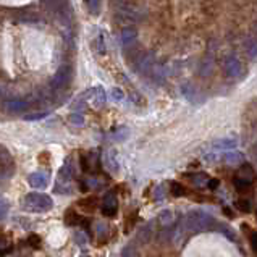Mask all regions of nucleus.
Returning a JSON list of instances; mask_svg holds the SVG:
<instances>
[{
	"label": "nucleus",
	"mask_w": 257,
	"mask_h": 257,
	"mask_svg": "<svg viewBox=\"0 0 257 257\" xmlns=\"http://www.w3.org/2000/svg\"><path fill=\"white\" fill-rule=\"evenodd\" d=\"M217 220L213 218L210 213L204 210H191L184 215L183 225L189 233H201V231H210L215 230Z\"/></svg>",
	"instance_id": "nucleus-1"
},
{
	"label": "nucleus",
	"mask_w": 257,
	"mask_h": 257,
	"mask_svg": "<svg viewBox=\"0 0 257 257\" xmlns=\"http://www.w3.org/2000/svg\"><path fill=\"white\" fill-rule=\"evenodd\" d=\"M23 207L29 212H48L53 207V201L47 194L29 193L23 199Z\"/></svg>",
	"instance_id": "nucleus-2"
},
{
	"label": "nucleus",
	"mask_w": 257,
	"mask_h": 257,
	"mask_svg": "<svg viewBox=\"0 0 257 257\" xmlns=\"http://www.w3.org/2000/svg\"><path fill=\"white\" fill-rule=\"evenodd\" d=\"M15 175V160L13 155L5 145L0 144V183L7 181Z\"/></svg>",
	"instance_id": "nucleus-3"
},
{
	"label": "nucleus",
	"mask_w": 257,
	"mask_h": 257,
	"mask_svg": "<svg viewBox=\"0 0 257 257\" xmlns=\"http://www.w3.org/2000/svg\"><path fill=\"white\" fill-rule=\"evenodd\" d=\"M223 70H225V75L230 78V80H235V81H240L246 76L244 65H242V62L235 55H230V57L225 58Z\"/></svg>",
	"instance_id": "nucleus-4"
},
{
	"label": "nucleus",
	"mask_w": 257,
	"mask_h": 257,
	"mask_svg": "<svg viewBox=\"0 0 257 257\" xmlns=\"http://www.w3.org/2000/svg\"><path fill=\"white\" fill-rule=\"evenodd\" d=\"M116 212H118V199H116L115 191H110L105 194L104 202H102V213L112 218L116 215Z\"/></svg>",
	"instance_id": "nucleus-5"
},
{
	"label": "nucleus",
	"mask_w": 257,
	"mask_h": 257,
	"mask_svg": "<svg viewBox=\"0 0 257 257\" xmlns=\"http://www.w3.org/2000/svg\"><path fill=\"white\" fill-rule=\"evenodd\" d=\"M81 168L86 173H96L99 172V154L96 150L84 154L81 157Z\"/></svg>",
	"instance_id": "nucleus-6"
},
{
	"label": "nucleus",
	"mask_w": 257,
	"mask_h": 257,
	"mask_svg": "<svg viewBox=\"0 0 257 257\" xmlns=\"http://www.w3.org/2000/svg\"><path fill=\"white\" fill-rule=\"evenodd\" d=\"M48 179H50V175H48V173H46V172H36V173L29 175L28 183H29V186L34 188V189H44V188H47Z\"/></svg>",
	"instance_id": "nucleus-7"
},
{
	"label": "nucleus",
	"mask_w": 257,
	"mask_h": 257,
	"mask_svg": "<svg viewBox=\"0 0 257 257\" xmlns=\"http://www.w3.org/2000/svg\"><path fill=\"white\" fill-rule=\"evenodd\" d=\"M238 138L236 136H226V138H222V139H217L215 143H213V149L217 150H233L238 145Z\"/></svg>",
	"instance_id": "nucleus-8"
},
{
	"label": "nucleus",
	"mask_w": 257,
	"mask_h": 257,
	"mask_svg": "<svg viewBox=\"0 0 257 257\" xmlns=\"http://www.w3.org/2000/svg\"><path fill=\"white\" fill-rule=\"evenodd\" d=\"M157 222L160 226L172 228L175 225V222H177V215H175L173 210H163V212H160V215L157 217Z\"/></svg>",
	"instance_id": "nucleus-9"
},
{
	"label": "nucleus",
	"mask_w": 257,
	"mask_h": 257,
	"mask_svg": "<svg viewBox=\"0 0 257 257\" xmlns=\"http://www.w3.org/2000/svg\"><path fill=\"white\" fill-rule=\"evenodd\" d=\"M186 178L194 188H207L209 179H210L206 173H191V175H186Z\"/></svg>",
	"instance_id": "nucleus-10"
},
{
	"label": "nucleus",
	"mask_w": 257,
	"mask_h": 257,
	"mask_svg": "<svg viewBox=\"0 0 257 257\" xmlns=\"http://www.w3.org/2000/svg\"><path fill=\"white\" fill-rule=\"evenodd\" d=\"M65 223L68 226H73V225H78V223H82V225H86V226H89V220L84 217H81V215H78V213L73 210V209H70V210L66 212V215H65Z\"/></svg>",
	"instance_id": "nucleus-11"
},
{
	"label": "nucleus",
	"mask_w": 257,
	"mask_h": 257,
	"mask_svg": "<svg viewBox=\"0 0 257 257\" xmlns=\"http://www.w3.org/2000/svg\"><path fill=\"white\" fill-rule=\"evenodd\" d=\"M223 162H225L226 165H230V167H236V165L244 162V155H242L241 152H238V150H230V152L225 154Z\"/></svg>",
	"instance_id": "nucleus-12"
},
{
	"label": "nucleus",
	"mask_w": 257,
	"mask_h": 257,
	"mask_svg": "<svg viewBox=\"0 0 257 257\" xmlns=\"http://www.w3.org/2000/svg\"><path fill=\"white\" fill-rule=\"evenodd\" d=\"M78 207H81L82 210H87V212H94L97 209V197L96 196H86L84 199L78 201Z\"/></svg>",
	"instance_id": "nucleus-13"
},
{
	"label": "nucleus",
	"mask_w": 257,
	"mask_h": 257,
	"mask_svg": "<svg viewBox=\"0 0 257 257\" xmlns=\"http://www.w3.org/2000/svg\"><path fill=\"white\" fill-rule=\"evenodd\" d=\"M244 52L251 60H257V39H246L244 41Z\"/></svg>",
	"instance_id": "nucleus-14"
},
{
	"label": "nucleus",
	"mask_w": 257,
	"mask_h": 257,
	"mask_svg": "<svg viewBox=\"0 0 257 257\" xmlns=\"http://www.w3.org/2000/svg\"><path fill=\"white\" fill-rule=\"evenodd\" d=\"M236 177L238 178H241V179H246V181H251L252 183V179H254V170H252V167L249 163H246V165H242V167L238 170V173H236Z\"/></svg>",
	"instance_id": "nucleus-15"
},
{
	"label": "nucleus",
	"mask_w": 257,
	"mask_h": 257,
	"mask_svg": "<svg viewBox=\"0 0 257 257\" xmlns=\"http://www.w3.org/2000/svg\"><path fill=\"white\" fill-rule=\"evenodd\" d=\"M105 163H107V167H109L110 170H113V172H118L120 165H118V160H116V152H115V150H109V152H107Z\"/></svg>",
	"instance_id": "nucleus-16"
},
{
	"label": "nucleus",
	"mask_w": 257,
	"mask_h": 257,
	"mask_svg": "<svg viewBox=\"0 0 257 257\" xmlns=\"http://www.w3.org/2000/svg\"><path fill=\"white\" fill-rule=\"evenodd\" d=\"M170 193H172L175 197H181V196H186V194H188V189L184 188L181 183L172 181V183H170Z\"/></svg>",
	"instance_id": "nucleus-17"
},
{
	"label": "nucleus",
	"mask_w": 257,
	"mask_h": 257,
	"mask_svg": "<svg viewBox=\"0 0 257 257\" xmlns=\"http://www.w3.org/2000/svg\"><path fill=\"white\" fill-rule=\"evenodd\" d=\"M152 233H154V223H147V225L139 231V240L143 242H147L150 238H152Z\"/></svg>",
	"instance_id": "nucleus-18"
},
{
	"label": "nucleus",
	"mask_w": 257,
	"mask_h": 257,
	"mask_svg": "<svg viewBox=\"0 0 257 257\" xmlns=\"http://www.w3.org/2000/svg\"><path fill=\"white\" fill-rule=\"evenodd\" d=\"M233 184H235V188H236L238 193H246L247 189H251V186H252L251 181H246V179H241L238 177H235V181H233Z\"/></svg>",
	"instance_id": "nucleus-19"
},
{
	"label": "nucleus",
	"mask_w": 257,
	"mask_h": 257,
	"mask_svg": "<svg viewBox=\"0 0 257 257\" xmlns=\"http://www.w3.org/2000/svg\"><path fill=\"white\" fill-rule=\"evenodd\" d=\"M215 230H217V231H220V233H223V235H225V236L228 238V240H231V241H235V240H236L235 231H233L230 226H226V225H218V223H217Z\"/></svg>",
	"instance_id": "nucleus-20"
},
{
	"label": "nucleus",
	"mask_w": 257,
	"mask_h": 257,
	"mask_svg": "<svg viewBox=\"0 0 257 257\" xmlns=\"http://www.w3.org/2000/svg\"><path fill=\"white\" fill-rule=\"evenodd\" d=\"M235 206L236 209H240L241 212H251V201L249 199H246V197H241V199H238V201L235 202Z\"/></svg>",
	"instance_id": "nucleus-21"
},
{
	"label": "nucleus",
	"mask_w": 257,
	"mask_h": 257,
	"mask_svg": "<svg viewBox=\"0 0 257 257\" xmlns=\"http://www.w3.org/2000/svg\"><path fill=\"white\" fill-rule=\"evenodd\" d=\"M121 257H141V254L133 244H128L123 247V251H121Z\"/></svg>",
	"instance_id": "nucleus-22"
},
{
	"label": "nucleus",
	"mask_w": 257,
	"mask_h": 257,
	"mask_svg": "<svg viewBox=\"0 0 257 257\" xmlns=\"http://www.w3.org/2000/svg\"><path fill=\"white\" fill-rule=\"evenodd\" d=\"M136 220H138V213L133 212V213H129L128 217H126V226H125V231H129L131 228L134 226V223Z\"/></svg>",
	"instance_id": "nucleus-23"
},
{
	"label": "nucleus",
	"mask_w": 257,
	"mask_h": 257,
	"mask_svg": "<svg viewBox=\"0 0 257 257\" xmlns=\"http://www.w3.org/2000/svg\"><path fill=\"white\" fill-rule=\"evenodd\" d=\"M10 249H12V246H10V242L7 240H3V238H0V257L7 256Z\"/></svg>",
	"instance_id": "nucleus-24"
},
{
	"label": "nucleus",
	"mask_w": 257,
	"mask_h": 257,
	"mask_svg": "<svg viewBox=\"0 0 257 257\" xmlns=\"http://www.w3.org/2000/svg\"><path fill=\"white\" fill-rule=\"evenodd\" d=\"M28 244L32 247V249H39L41 247V238L37 235H31L28 238Z\"/></svg>",
	"instance_id": "nucleus-25"
},
{
	"label": "nucleus",
	"mask_w": 257,
	"mask_h": 257,
	"mask_svg": "<svg viewBox=\"0 0 257 257\" xmlns=\"http://www.w3.org/2000/svg\"><path fill=\"white\" fill-rule=\"evenodd\" d=\"M8 213V202L3 197H0V220H3Z\"/></svg>",
	"instance_id": "nucleus-26"
},
{
	"label": "nucleus",
	"mask_w": 257,
	"mask_h": 257,
	"mask_svg": "<svg viewBox=\"0 0 257 257\" xmlns=\"http://www.w3.org/2000/svg\"><path fill=\"white\" fill-rule=\"evenodd\" d=\"M165 193H167V191H165L163 184H159V186L155 188V191H154V199H155V201H160V199L165 197Z\"/></svg>",
	"instance_id": "nucleus-27"
},
{
	"label": "nucleus",
	"mask_w": 257,
	"mask_h": 257,
	"mask_svg": "<svg viewBox=\"0 0 257 257\" xmlns=\"http://www.w3.org/2000/svg\"><path fill=\"white\" fill-rule=\"evenodd\" d=\"M75 241H76V242H80V244H86V242H87L86 233H84V231H78L76 235H75Z\"/></svg>",
	"instance_id": "nucleus-28"
},
{
	"label": "nucleus",
	"mask_w": 257,
	"mask_h": 257,
	"mask_svg": "<svg viewBox=\"0 0 257 257\" xmlns=\"http://www.w3.org/2000/svg\"><path fill=\"white\" fill-rule=\"evenodd\" d=\"M251 246H252V249L257 252V231H254L251 235Z\"/></svg>",
	"instance_id": "nucleus-29"
},
{
	"label": "nucleus",
	"mask_w": 257,
	"mask_h": 257,
	"mask_svg": "<svg viewBox=\"0 0 257 257\" xmlns=\"http://www.w3.org/2000/svg\"><path fill=\"white\" fill-rule=\"evenodd\" d=\"M71 121H73V123H76V125H82V120H81V116H80V115L71 116Z\"/></svg>",
	"instance_id": "nucleus-30"
},
{
	"label": "nucleus",
	"mask_w": 257,
	"mask_h": 257,
	"mask_svg": "<svg viewBox=\"0 0 257 257\" xmlns=\"http://www.w3.org/2000/svg\"><path fill=\"white\" fill-rule=\"evenodd\" d=\"M217 184H218L217 179H209V184H207V186L210 188V189H213V188H217Z\"/></svg>",
	"instance_id": "nucleus-31"
},
{
	"label": "nucleus",
	"mask_w": 257,
	"mask_h": 257,
	"mask_svg": "<svg viewBox=\"0 0 257 257\" xmlns=\"http://www.w3.org/2000/svg\"><path fill=\"white\" fill-rule=\"evenodd\" d=\"M81 257H89V256H87V254H82Z\"/></svg>",
	"instance_id": "nucleus-32"
},
{
	"label": "nucleus",
	"mask_w": 257,
	"mask_h": 257,
	"mask_svg": "<svg viewBox=\"0 0 257 257\" xmlns=\"http://www.w3.org/2000/svg\"><path fill=\"white\" fill-rule=\"evenodd\" d=\"M256 34H257V24H256Z\"/></svg>",
	"instance_id": "nucleus-33"
},
{
	"label": "nucleus",
	"mask_w": 257,
	"mask_h": 257,
	"mask_svg": "<svg viewBox=\"0 0 257 257\" xmlns=\"http://www.w3.org/2000/svg\"><path fill=\"white\" fill-rule=\"evenodd\" d=\"M256 220H257V210H256Z\"/></svg>",
	"instance_id": "nucleus-34"
},
{
	"label": "nucleus",
	"mask_w": 257,
	"mask_h": 257,
	"mask_svg": "<svg viewBox=\"0 0 257 257\" xmlns=\"http://www.w3.org/2000/svg\"><path fill=\"white\" fill-rule=\"evenodd\" d=\"M84 2H89V0H84Z\"/></svg>",
	"instance_id": "nucleus-35"
}]
</instances>
